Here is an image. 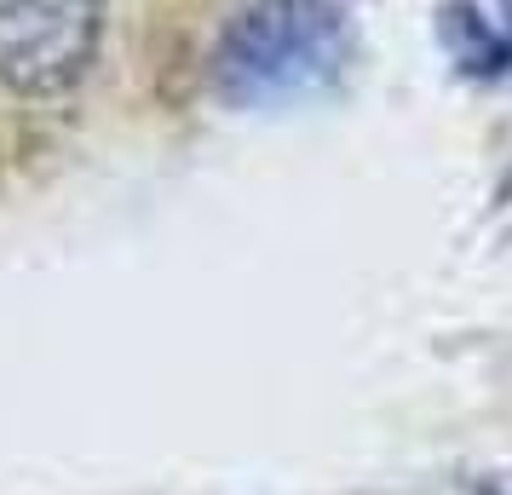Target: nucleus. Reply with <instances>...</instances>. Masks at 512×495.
I'll return each instance as SVG.
<instances>
[{"label":"nucleus","mask_w":512,"mask_h":495,"mask_svg":"<svg viewBox=\"0 0 512 495\" xmlns=\"http://www.w3.org/2000/svg\"><path fill=\"white\" fill-rule=\"evenodd\" d=\"M351 58V18L334 0H254L219 41L213 81L231 104H294L334 87Z\"/></svg>","instance_id":"obj_1"},{"label":"nucleus","mask_w":512,"mask_h":495,"mask_svg":"<svg viewBox=\"0 0 512 495\" xmlns=\"http://www.w3.org/2000/svg\"><path fill=\"white\" fill-rule=\"evenodd\" d=\"M104 0H0V87L58 98L93 70Z\"/></svg>","instance_id":"obj_2"},{"label":"nucleus","mask_w":512,"mask_h":495,"mask_svg":"<svg viewBox=\"0 0 512 495\" xmlns=\"http://www.w3.org/2000/svg\"><path fill=\"white\" fill-rule=\"evenodd\" d=\"M443 35L461 58V70L472 75H512V0H501V18L489 24L466 6H449L443 18Z\"/></svg>","instance_id":"obj_3"}]
</instances>
